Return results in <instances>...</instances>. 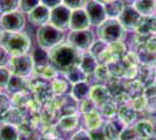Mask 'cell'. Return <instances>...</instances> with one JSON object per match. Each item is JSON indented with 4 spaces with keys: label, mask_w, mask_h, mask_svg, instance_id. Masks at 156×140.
Segmentation results:
<instances>
[{
    "label": "cell",
    "mask_w": 156,
    "mask_h": 140,
    "mask_svg": "<svg viewBox=\"0 0 156 140\" xmlns=\"http://www.w3.org/2000/svg\"><path fill=\"white\" fill-rule=\"evenodd\" d=\"M130 105L134 107V110L137 111L139 113L140 112H146L148 110V99H147L144 93H141V95H137V96L132 98Z\"/></svg>",
    "instance_id": "cell-30"
},
{
    "label": "cell",
    "mask_w": 156,
    "mask_h": 140,
    "mask_svg": "<svg viewBox=\"0 0 156 140\" xmlns=\"http://www.w3.org/2000/svg\"><path fill=\"white\" fill-rule=\"evenodd\" d=\"M143 93L148 99V110L147 111H156V84H151L144 89Z\"/></svg>",
    "instance_id": "cell-32"
},
{
    "label": "cell",
    "mask_w": 156,
    "mask_h": 140,
    "mask_svg": "<svg viewBox=\"0 0 156 140\" xmlns=\"http://www.w3.org/2000/svg\"><path fill=\"white\" fill-rule=\"evenodd\" d=\"M64 78L69 81V83L73 85V84H77L80 82H84V81H89V76L82 70L80 67H76L71 69L69 73L64 74Z\"/></svg>",
    "instance_id": "cell-29"
},
{
    "label": "cell",
    "mask_w": 156,
    "mask_h": 140,
    "mask_svg": "<svg viewBox=\"0 0 156 140\" xmlns=\"http://www.w3.org/2000/svg\"><path fill=\"white\" fill-rule=\"evenodd\" d=\"M12 75V70L7 66L0 67V90H6Z\"/></svg>",
    "instance_id": "cell-36"
},
{
    "label": "cell",
    "mask_w": 156,
    "mask_h": 140,
    "mask_svg": "<svg viewBox=\"0 0 156 140\" xmlns=\"http://www.w3.org/2000/svg\"><path fill=\"white\" fill-rule=\"evenodd\" d=\"M41 4L40 0H20L19 9L25 14H29L36 6Z\"/></svg>",
    "instance_id": "cell-38"
},
{
    "label": "cell",
    "mask_w": 156,
    "mask_h": 140,
    "mask_svg": "<svg viewBox=\"0 0 156 140\" xmlns=\"http://www.w3.org/2000/svg\"><path fill=\"white\" fill-rule=\"evenodd\" d=\"M82 119H83L84 128L87 130V131H92V130L100 128V127H103V125H104V123H105L104 117L101 116L99 109L93 110L91 112L82 114Z\"/></svg>",
    "instance_id": "cell-15"
},
{
    "label": "cell",
    "mask_w": 156,
    "mask_h": 140,
    "mask_svg": "<svg viewBox=\"0 0 156 140\" xmlns=\"http://www.w3.org/2000/svg\"><path fill=\"white\" fill-rule=\"evenodd\" d=\"M90 91H91V85H90L89 81H84V82L71 85L70 96L75 100L80 102V100L86 99L90 97Z\"/></svg>",
    "instance_id": "cell-19"
},
{
    "label": "cell",
    "mask_w": 156,
    "mask_h": 140,
    "mask_svg": "<svg viewBox=\"0 0 156 140\" xmlns=\"http://www.w3.org/2000/svg\"><path fill=\"white\" fill-rule=\"evenodd\" d=\"M49 62L58 74H66L71 69L79 67L82 52H79L69 42H62L48 50Z\"/></svg>",
    "instance_id": "cell-1"
},
{
    "label": "cell",
    "mask_w": 156,
    "mask_h": 140,
    "mask_svg": "<svg viewBox=\"0 0 156 140\" xmlns=\"http://www.w3.org/2000/svg\"><path fill=\"white\" fill-rule=\"evenodd\" d=\"M133 126H134V130L137 134V138H140V139L149 140L154 137V127H153L151 121L148 118L137 120Z\"/></svg>",
    "instance_id": "cell-18"
},
{
    "label": "cell",
    "mask_w": 156,
    "mask_h": 140,
    "mask_svg": "<svg viewBox=\"0 0 156 140\" xmlns=\"http://www.w3.org/2000/svg\"><path fill=\"white\" fill-rule=\"evenodd\" d=\"M98 1H100V2H103V4H107V2H111V1H114V0H98Z\"/></svg>",
    "instance_id": "cell-48"
},
{
    "label": "cell",
    "mask_w": 156,
    "mask_h": 140,
    "mask_svg": "<svg viewBox=\"0 0 156 140\" xmlns=\"http://www.w3.org/2000/svg\"><path fill=\"white\" fill-rule=\"evenodd\" d=\"M32 56H33V61H34V71H36V70H39L41 68L50 64L48 50L41 48V47L34 49Z\"/></svg>",
    "instance_id": "cell-23"
},
{
    "label": "cell",
    "mask_w": 156,
    "mask_h": 140,
    "mask_svg": "<svg viewBox=\"0 0 156 140\" xmlns=\"http://www.w3.org/2000/svg\"><path fill=\"white\" fill-rule=\"evenodd\" d=\"M27 89V80L25 77H21L18 75H12L9 83L7 85V91L9 93H19L23 92Z\"/></svg>",
    "instance_id": "cell-25"
},
{
    "label": "cell",
    "mask_w": 156,
    "mask_h": 140,
    "mask_svg": "<svg viewBox=\"0 0 156 140\" xmlns=\"http://www.w3.org/2000/svg\"><path fill=\"white\" fill-rule=\"evenodd\" d=\"M89 133H90V135H91L92 140H107L106 135H105L104 128H103V127L97 128V130L89 131Z\"/></svg>",
    "instance_id": "cell-46"
},
{
    "label": "cell",
    "mask_w": 156,
    "mask_h": 140,
    "mask_svg": "<svg viewBox=\"0 0 156 140\" xmlns=\"http://www.w3.org/2000/svg\"><path fill=\"white\" fill-rule=\"evenodd\" d=\"M110 49L119 60H122V57H124L125 55H126V53L128 52L127 45H126V42H125L124 40L118 41V42H114V43H111Z\"/></svg>",
    "instance_id": "cell-34"
},
{
    "label": "cell",
    "mask_w": 156,
    "mask_h": 140,
    "mask_svg": "<svg viewBox=\"0 0 156 140\" xmlns=\"http://www.w3.org/2000/svg\"><path fill=\"white\" fill-rule=\"evenodd\" d=\"M70 139L71 140H92V138L87 130L80 128V130H77L75 133L72 134Z\"/></svg>",
    "instance_id": "cell-44"
},
{
    "label": "cell",
    "mask_w": 156,
    "mask_h": 140,
    "mask_svg": "<svg viewBox=\"0 0 156 140\" xmlns=\"http://www.w3.org/2000/svg\"><path fill=\"white\" fill-rule=\"evenodd\" d=\"M137 138V134L134 130V126H126L124 127V130L121 131V134H120V138L119 140H133Z\"/></svg>",
    "instance_id": "cell-42"
},
{
    "label": "cell",
    "mask_w": 156,
    "mask_h": 140,
    "mask_svg": "<svg viewBox=\"0 0 156 140\" xmlns=\"http://www.w3.org/2000/svg\"><path fill=\"white\" fill-rule=\"evenodd\" d=\"M98 66H99V61H98L97 57H94V56H93L92 54L89 53V52L82 53V60H80L79 67L82 68V70H83L89 77L94 74Z\"/></svg>",
    "instance_id": "cell-21"
},
{
    "label": "cell",
    "mask_w": 156,
    "mask_h": 140,
    "mask_svg": "<svg viewBox=\"0 0 156 140\" xmlns=\"http://www.w3.org/2000/svg\"><path fill=\"white\" fill-rule=\"evenodd\" d=\"M90 98H91L96 104L98 109L103 106L105 103H107L108 100L112 99V95H111L108 88L104 84H96L92 85L91 91H90Z\"/></svg>",
    "instance_id": "cell-13"
},
{
    "label": "cell",
    "mask_w": 156,
    "mask_h": 140,
    "mask_svg": "<svg viewBox=\"0 0 156 140\" xmlns=\"http://www.w3.org/2000/svg\"><path fill=\"white\" fill-rule=\"evenodd\" d=\"M12 59V55L7 50L5 47L0 45V67H5L7 64H9Z\"/></svg>",
    "instance_id": "cell-43"
},
{
    "label": "cell",
    "mask_w": 156,
    "mask_h": 140,
    "mask_svg": "<svg viewBox=\"0 0 156 140\" xmlns=\"http://www.w3.org/2000/svg\"><path fill=\"white\" fill-rule=\"evenodd\" d=\"M155 84H156V71H155Z\"/></svg>",
    "instance_id": "cell-51"
},
{
    "label": "cell",
    "mask_w": 156,
    "mask_h": 140,
    "mask_svg": "<svg viewBox=\"0 0 156 140\" xmlns=\"http://www.w3.org/2000/svg\"><path fill=\"white\" fill-rule=\"evenodd\" d=\"M0 91H1V90H0Z\"/></svg>",
    "instance_id": "cell-52"
},
{
    "label": "cell",
    "mask_w": 156,
    "mask_h": 140,
    "mask_svg": "<svg viewBox=\"0 0 156 140\" xmlns=\"http://www.w3.org/2000/svg\"><path fill=\"white\" fill-rule=\"evenodd\" d=\"M149 140H156V135H155V137H153V138H151V139H149Z\"/></svg>",
    "instance_id": "cell-49"
},
{
    "label": "cell",
    "mask_w": 156,
    "mask_h": 140,
    "mask_svg": "<svg viewBox=\"0 0 156 140\" xmlns=\"http://www.w3.org/2000/svg\"><path fill=\"white\" fill-rule=\"evenodd\" d=\"M70 140H71V139H70Z\"/></svg>",
    "instance_id": "cell-53"
},
{
    "label": "cell",
    "mask_w": 156,
    "mask_h": 140,
    "mask_svg": "<svg viewBox=\"0 0 156 140\" xmlns=\"http://www.w3.org/2000/svg\"><path fill=\"white\" fill-rule=\"evenodd\" d=\"M0 140H20L18 126L6 121L0 123Z\"/></svg>",
    "instance_id": "cell-22"
},
{
    "label": "cell",
    "mask_w": 156,
    "mask_h": 140,
    "mask_svg": "<svg viewBox=\"0 0 156 140\" xmlns=\"http://www.w3.org/2000/svg\"><path fill=\"white\" fill-rule=\"evenodd\" d=\"M68 42L79 52L84 53L90 49L91 45L94 42V34L91 29L70 31V33L68 35Z\"/></svg>",
    "instance_id": "cell-7"
},
{
    "label": "cell",
    "mask_w": 156,
    "mask_h": 140,
    "mask_svg": "<svg viewBox=\"0 0 156 140\" xmlns=\"http://www.w3.org/2000/svg\"><path fill=\"white\" fill-rule=\"evenodd\" d=\"M12 107V100L5 93L0 92V117H4L5 114L11 110Z\"/></svg>",
    "instance_id": "cell-40"
},
{
    "label": "cell",
    "mask_w": 156,
    "mask_h": 140,
    "mask_svg": "<svg viewBox=\"0 0 156 140\" xmlns=\"http://www.w3.org/2000/svg\"><path fill=\"white\" fill-rule=\"evenodd\" d=\"M0 27L5 32L19 33L26 27L25 13L21 11H13L8 13H1L0 16Z\"/></svg>",
    "instance_id": "cell-5"
},
{
    "label": "cell",
    "mask_w": 156,
    "mask_h": 140,
    "mask_svg": "<svg viewBox=\"0 0 156 140\" xmlns=\"http://www.w3.org/2000/svg\"><path fill=\"white\" fill-rule=\"evenodd\" d=\"M94 77L97 78L98 81H100V82H105V83H107L110 78L112 77V74L110 71V68L107 64H101V63H99V66L97 67L96 69V71H94Z\"/></svg>",
    "instance_id": "cell-33"
},
{
    "label": "cell",
    "mask_w": 156,
    "mask_h": 140,
    "mask_svg": "<svg viewBox=\"0 0 156 140\" xmlns=\"http://www.w3.org/2000/svg\"><path fill=\"white\" fill-rule=\"evenodd\" d=\"M50 8L44 6L42 4H40L39 6H36L33 9L30 13L28 14V19L35 26H43L49 23L50 20Z\"/></svg>",
    "instance_id": "cell-12"
},
{
    "label": "cell",
    "mask_w": 156,
    "mask_h": 140,
    "mask_svg": "<svg viewBox=\"0 0 156 140\" xmlns=\"http://www.w3.org/2000/svg\"><path fill=\"white\" fill-rule=\"evenodd\" d=\"M122 61L126 64V67H130V66H139L140 63V59L139 55L135 50H128L126 55L122 57Z\"/></svg>",
    "instance_id": "cell-39"
},
{
    "label": "cell",
    "mask_w": 156,
    "mask_h": 140,
    "mask_svg": "<svg viewBox=\"0 0 156 140\" xmlns=\"http://www.w3.org/2000/svg\"><path fill=\"white\" fill-rule=\"evenodd\" d=\"M132 5L142 16H153L156 14V0H133Z\"/></svg>",
    "instance_id": "cell-20"
},
{
    "label": "cell",
    "mask_w": 156,
    "mask_h": 140,
    "mask_svg": "<svg viewBox=\"0 0 156 140\" xmlns=\"http://www.w3.org/2000/svg\"><path fill=\"white\" fill-rule=\"evenodd\" d=\"M50 89L54 96H63L69 90H71V84L66 78H62L57 76L56 78L50 81Z\"/></svg>",
    "instance_id": "cell-24"
},
{
    "label": "cell",
    "mask_w": 156,
    "mask_h": 140,
    "mask_svg": "<svg viewBox=\"0 0 156 140\" xmlns=\"http://www.w3.org/2000/svg\"><path fill=\"white\" fill-rule=\"evenodd\" d=\"M137 33L143 35H156V16H143V20L141 22L140 27L137 28Z\"/></svg>",
    "instance_id": "cell-26"
},
{
    "label": "cell",
    "mask_w": 156,
    "mask_h": 140,
    "mask_svg": "<svg viewBox=\"0 0 156 140\" xmlns=\"http://www.w3.org/2000/svg\"><path fill=\"white\" fill-rule=\"evenodd\" d=\"M71 14H72V9H70L69 7H66L63 4H61L58 6L51 8L49 23L64 32L66 29H69Z\"/></svg>",
    "instance_id": "cell-8"
},
{
    "label": "cell",
    "mask_w": 156,
    "mask_h": 140,
    "mask_svg": "<svg viewBox=\"0 0 156 140\" xmlns=\"http://www.w3.org/2000/svg\"><path fill=\"white\" fill-rule=\"evenodd\" d=\"M90 26L91 22L84 8L72 11L70 26H69L70 31H85V29H90Z\"/></svg>",
    "instance_id": "cell-11"
},
{
    "label": "cell",
    "mask_w": 156,
    "mask_h": 140,
    "mask_svg": "<svg viewBox=\"0 0 156 140\" xmlns=\"http://www.w3.org/2000/svg\"><path fill=\"white\" fill-rule=\"evenodd\" d=\"M9 69L13 75H18L21 77H29L34 74V61L32 54H25L19 56H12L9 62Z\"/></svg>",
    "instance_id": "cell-6"
},
{
    "label": "cell",
    "mask_w": 156,
    "mask_h": 140,
    "mask_svg": "<svg viewBox=\"0 0 156 140\" xmlns=\"http://www.w3.org/2000/svg\"><path fill=\"white\" fill-rule=\"evenodd\" d=\"M79 120L80 117L78 113L72 114H65V116H61V118L57 121V130L64 133H69V132H73L76 131L79 126Z\"/></svg>",
    "instance_id": "cell-14"
},
{
    "label": "cell",
    "mask_w": 156,
    "mask_h": 140,
    "mask_svg": "<svg viewBox=\"0 0 156 140\" xmlns=\"http://www.w3.org/2000/svg\"><path fill=\"white\" fill-rule=\"evenodd\" d=\"M126 29L118 19H106L97 27L98 39L107 42L108 45L118 41H122L126 36Z\"/></svg>",
    "instance_id": "cell-3"
},
{
    "label": "cell",
    "mask_w": 156,
    "mask_h": 140,
    "mask_svg": "<svg viewBox=\"0 0 156 140\" xmlns=\"http://www.w3.org/2000/svg\"><path fill=\"white\" fill-rule=\"evenodd\" d=\"M108 46H110V45H108L107 42H105V41L98 39V40H94V42L91 45L90 49H89L87 52H89L90 54H92L94 57L99 59V57L105 53V50L108 48Z\"/></svg>",
    "instance_id": "cell-31"
},
{
    "label": "cell",
    "mask_w": 156,
    "mask_h": 140,
    "mask_svg": "<svg viewBox=\"0 0 156 140\" xmlns=\"http://www.w3.org/2000/svg\"><path fill=\"white\" fill-rule=\"evenodd\" d=\"M63 39H64V32L50 23L39 27L36 32V40L39 47L46 50H50L51 48L62 43Z\"/></svg>",
    "instance_id": "cell-4"
},
{
    "label": "cell",
    "mask_w": 156,
    "mask_h": 140,
    "mask_svg": "<svg viewBox=\"0 0 156 140\" xmlns=\"http://www.w3.org/2000/svg\"><path fill=\"white\" fill-rule=\"evenodd\" d=\"M0 45L5 47L12 56H19L28 54L30 49V38L27 34L19 32V33H11V32H0Z\"/></svg>",
    "instance_id": "cell-2"
},
{
    "label": "cell",
    "mask_w": 156,
    "mask_h": 140,
    "mask_svg": "<svg viewBox=\"0 0 156 140\" xmlns=\"http://www.w3.org/2000/svg\"><path fill=\"white\" fill-rule=\"evenodd\" d=\"M144 50H147L150 54H155L156 55V35L150 36L149 40L146 42V45L143 46Z\"/></svg>",
    "instance_id": "cell-45"
},
{
    "label": "cell",
    "mask_w": 156,
    "mask_h": 140,
    "mask_svg": "<svg viewBox=\"0 0 156 140\" xmlns=\"http://www.w3.org/2000/svg\"><path fill=\"white\" fill-rule=\"evenodd\" d=\"M137 113L139 112L134 110V107L130 105V103H128V104H124L119 106L117 118L125 126H132L137 121Z\"/></svg>",
    "instance_id": "cell-16"
},
{
    "label": "cell",
    "mask_w": 156,
    "mask_h": 140,
    "mask_svg": "<svg viewBox=\"0 0 156 140\" xmlns=\"http://www.w3.org/2000/svg\"><path fill=\"white\" fill-rule=\"evenodd\" d=\"M20 0H0V12L8 13L19 9Z\"/></svg>",
    "instance_id": "cell-37"
},
{
    "label": "cell",
    "mask_w": 156,
    "mask_h": 140,
    "mask_svg": "<svg viewBox=\"0 0 156 140\" xmlns=\"http://www.w3.org/2000/svg\"><path fill=\"white\" fill-rule=\"evenodd\" d=\"M40 1H41V4H42V5L49 7L50 9L62 4V0H40Z\"/></svg>",
    "instance_id": "cell-47"
},
{
    "label": "cell",
    "mask_w": 156,
    "mask_h": 140,
    "mask_svg": "<svg viewBox=\"0 0 156 140\" xmlns=\"http://www.w3.org/2000/svg\"><path fill=\"white\" fill-rule=\"evenodd\" d=\"M97 109H98L97 104H96L90 97L86 98V99H83V100H80V102H78V112L80 114L91 112V111L97 110Z\"/></svg>",
    "instance_id": "cell-35"
},
{
    "label": "cell",
    "mask_w": 156,
    "mask_h": 140,
    "mask_svg": "<svg viewBox=\"0 0 156 140\" xmlns=\"http://www.w3.org/2000/svg\"><path fill=\"white\" fill-rule=\"evenodd\" d=\"M104 5L107 18H110V19H118L126 6L122 0H114V1H111V2H107Z\"/></svg>",
    "instance_id": "cell-27"
},
{
    "label": "cell",
    "mask_w": 156,
    "mask_h": 140,
    "mask_svg": "<svg viewBox=\"0 0 156 140\" xmlns=\"http://www.w3.org/2000/svg\"><path fill=\"white\" fill-rule=\"evenodd\" d=\"M133 140H142V139H140V138H135V139H133Z\"/></svg>",
    "instance_id": "cell-50"
},
{
    "label": "cell",
    "mask_w": 156,
    "mask_h": 140,
    "mask_svg": "<svg viewBox=\"0 0 156 140\" xmlns=\"http://www.w3.org/2000/svg\"><path fill=\"white\" fill-rule=\"evenodd\" d=\"M86 2H87V0H62V4L66 7H69L72 11L84 8Z\"/></svg>",
    "instance_id": "cell-41"
},
{
    "label": "cell",
    "mask_w": 156,
    "mask_h": 140,
    "mask_svg": "<svg viewBox=\"0 0 156 140\" xmlns=\"http://www.w3.org/2000/svg\"><path fill=\"white\" fill-rule=\"evenodd\" d=\"M118 110H119V105H118V103L113 98L108 100L107 103H105L103 106L99 107L100 113H101V116L106 120L115 119L118 116Z\"/></svg>",
    "instance_id": "cell-28"
},
{
    "label": "cell",
    "mask_w": 156,
    "mask_h": 140,
    "mask_svg": "<svg viewBox=\"0 0 156 140\" xmlns=\"http://www.w3.org/2000/svg\"><path fill=\"white\" fill-rule=\"evenodd\" d=\"M118 20L124 26L126 32H136L142 22L143 16L133 7V5H126Z\"/></svg>",
    "instance_id": "cell-9"
},
{
    "label": "cell",
    "mask_w": 156,
    "mask_h": 140,
    "mask_svg": "<svg viewBox=\"0 0 156 140\" xmlns=\"http://www.w3.org/2000/svg\"><path fill=\"white\" fill-rule=\"evenodd\" d=\"M84 9L90 19L91 26L98 27L106 19H108L106 14V9H105V5L98 0H87Z\"/></svg>",
    "instance_id": "cell-10"
},
{
    "label": "cell",
    "mask_w": 156,
    "mask_h": 140,
    "mask_svg": "<svg viewBox=\"0 0 156 140\" xmlns=\"http://www.w3.org/2000/svg\"><path fill=\"white\" fill-rule=\"evenodd\" d=\"M124 127L126 126L124 124H121L118 118L112 120H105L104 125H103L105 135H106L107 140H119Z\"/></svg>",
    "instance_id": "cell-17"
}]
</instances>
